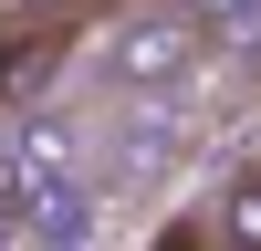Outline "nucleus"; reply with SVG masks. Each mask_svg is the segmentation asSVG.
Returning <instances> with one entry per match:
<instances>
[{"label": "nucleus", "instance_id": "nucleus-1", "mask_svg": "<svg viewBox=\"0 0 261 251\" xmlns=\"http://www.w3.org/2000/svg\"><path fill=\"white\" fill-rule=\"evenodd\" d=\"M209 53H220V42H209V21L188 11V0H105L94 32L73 42L84 84L115 94V105H178Z\"/></svg>", "mask_w": 261, "mask_h": 251}, {"label": "nucleus", "instance_id": "nucleus-3", "mask_svg": "<svg viewBox=\"0 0 261 251\" xmlns=\"http://www.w3.org/2000/svg\"><path fill=\"white\" fill-rule=\"evenodd\" d=\"M188 11H199V21H209V42H230V53L261 32V0H188Z\"/></svg>", "mask_w": 261, "mask_h": 251}, {"label": "nucleus", "instance_id": "nucleus-4", "mask_svg": "<svg viewBox=\"0 0 261 251\" xmlns=\"http://www.w3.org/2000/svg\"><path fill=\"white\" fill-rule=\"evenodd\" d=\"M0 251H21V178H11V157H0Z\"/></svg>", "mask_w": 261, "mask_h": 251}, {"label": "nucleus", "instance_id": "nucleus-2", "mask_svg": "<svg viewBox=\"0 0 261 251\" xmlns=\"http://www.w3.org/2000/svg\"><path fill=\"white\" fill-rule=\"evenodd\" d=\"M209 241L220 251H261V157H241V167H220V188H209Z\"/></svg>", "mask_w": 261, "mask_h": 251}, {"label": "nucleus", "instance_id": "nucleus-5", "mask_svg": "<svg viewBox=\"0 0 261 251\" xmlns=\"http://www.w3.org/2000/svg\"><path fill=\"white\" fill-rule=\"evenodd\" d=\"M241 63H251V94H261V32H251V42H241Z\"/></svg>", "mask_w": 261, "mask_h": 251}]
</instances>
